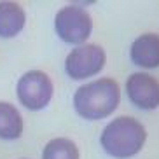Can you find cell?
Instances as JSON below:
<instances>
[{"label":"cell","mask_w":159,"mask_h":159,"mask_svg":"<svg viewBox=\"0 0 159 159\" xmlns=\"http://www.w3.org/2000/svg\"><path fill=\"white\" fill-rule=\"evenodd\" d=\"M121 88L114 79L103 77L80 86L74 94V108L86 121L105 119L119 107Z\"/></svg>","instance_id":"1"},{"label":"cell","mask_w":159,"mask_h":159,"mask_svg":"<svg viewBox=\"0 0 159 159\" xmlns=\"http://www.w3.org/2000/svg\"><path fill=\"white\" fill-rule=\"evenodd\" d=\"M147 131L140 121L131 116H121L110 121L102 131L100 143L108 156L117 159H128L142 150Z\"/></svg>","instance_id":"2"},{"label":"cell","mask_w":159,"mask_h":159,"mask_svg":"<svg viewBox=\"0 0 159 159\" xmlns=\"http://www.w3.org/2000/svg\"><path fill=\"white\" fill-rule=\"evenodd\" d=\"M54 30L63 42L82 46L91 37L93 18L79 5H66L54 16Z\"/></svg>","instance_id":"3"},{"label":"cell","mask_w":159,"mask_h":159,"mask_svg":"<svg viewBox=\"0 0 159 159\" xmlns=\"http://www.w3.org/2000/svg\"><path fill=\"white\" fill-rule=\"evenodd\" d=\"M18 100L28 110H42L52 100L54 86L49 75L42 70H30L18 80Z\"/></svg>","instance_id":"4"},{"label":"cell","mask_w":159,"mask_h":159,"mask_svg":"<svg viewBox=\"0 0 159 159\" xmlns=\"http://www.w3.org/2000/svg\"><path fill=\"white\" fill-rule=\"evenodd\" d=\"M105 61H107V54L102 46L82 44L68 52L65 60V70L72 80H82L100 74L105 66Z\"/></svg>","instance_id":"5"},{"label":"cell","mask_w":159,"mask_h":159,"mask_svg":"<svg viewBox=\"0 0 159 159\" xmlns=\"http://www.w3.org/2000/svg\"><path fill=\"white\" fill-rule=\"evenodd\" d=\"M126 93L131 103L142 110H154L159 107V82L150 74H131L126 80Z\"/></svg>","instance_id":"6"},{"label":"cell","mask_w":159,"mask_h":159,"mask_svg":"<svg viewBox=\"0 0 159 159\" xmlns=\"http://www.w3.org/2000/svg\"><path fill=\"white\" fill-rule=\"evenodd\" d=\"M131 61L142 68L159 66V33H142L131 44Z\"/></svg>","instance_id":"7"},{"label":"cell","mask_w":159,"mask_h":159,"mask_svg":"<svg viewBox=\"0 0 159 159\" xmlns=\"http://www.w3.org/2000/svg\"><path fill=\"white\" fill-rule=\"evenodd\" d=\"M26 25L25 9L18 2H0V37L12 39Z\"/></svg>","instance_id":"8"},{"label":"cell","mask_w":159,"mask_h":159,"mask_svg":"<svg viewBox=\"0 0 159 159\" xmlns=\"http://www.w3.org/2000/svg\"><path fill=\"white\" fill-rule=\"evenodd\" d=\"M25 122L19 110L7 102H0V138L2 140H18L23 135Z\"/></svg>","instance_id":"9"},{"label":"cell","mask_w":159,"mask_h":159,"mask_svg":"<svg viewBox=\"0 0 159 159\" xmlns=\"http://www.w3.org/2000/svg\"><path fill=\"white\" fill-rule=\"evenodd\" d=\"M42 159H80L77 145L70 138H52L42 150Z\"/></svg>","instance_id":"10"}]
</instances>
